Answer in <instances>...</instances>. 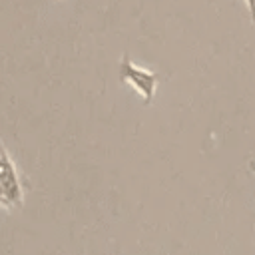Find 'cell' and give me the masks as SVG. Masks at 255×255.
Instances as JSON below:
<instances>
[{
  "label": "cell",
  "instance_id": "1",
  "mask_svg": "<svg viewBox=\"0 0 255 255\" xmlns=\"http://www.w3.org/2000/svg\"><path fill=\"white\" fill-rule=\"evenodd\" d=\"M120 80L126 82V84H131L139 92V96L143 98V102L149 104L153 100L155 88L159 84V74L157 72H151V70L137 68V66L131 64L129 56H124L122 58V64H120Z\"/></svg>",
  "mask_w": 255,
  "mask_h": 255
},
{
  "label": "cell",
  "instance_id": "2",
  "mask_svg": "<svg viewBox=\"0 0 255 255\" xmlns=\"http://www.w3.org/2000/svg\"><path fill=\"white\" fill-rule=\"evenodd\" d=\"M0 185L4 191V197L8 203H22V189H20V181L16 175V167L12 163V159L8 157V153H4L0 157Z\"/></svg>",
  "mask_w": 255,
  "mask_h": 255
},
{
  "label": "cell",
  "instance_id": "3",
  "mask_svg": "<svg viewBox=\"0 0 255 255\" xmlns=\"http://www.w3.org/2000/svg\"><path fill=\"white\" fill-rule=\"evenodd\" d=\"M245 4H247V8H249V16H251V22H253V26H255V0H245Z\"/></svg>",
  "mask_w": 255,
  "mask_h": 255
},
{
  "label": "cell",
  "instance_id": "4",
  "mask_svg": "<svg viewBox=\"0 0 255 255\" xmlns=\"http://www.w3.org/2000/svg\"><path fill=\"white\" fill-rule=\"evenodd\" d=\"M249 169H251V173L255 175V161H253V159H249Z\"/></svg>",
  "mask_w": 255,
  "mask_h": 255
},
{
  "label": "cell",
  "instance_id": "5",
  "mask_svg": "<svg viewBox=\"0 0 255 255\" xmlns=\"http://www.w3.org/2000/svg\"><path fill=\"white\" fill-rule=\"evenodd\" d=\"M0 199H2L4 203H8V201H6V197H4V191H2V185H0ZM8 205H10V203H8Z\"/></svg>",
  "mask_w": 255,
  "mask_h": 255
},
{
  "label": "cell",
  "instance_id": "6",
  "mask_svg": "<svg viewBox=\"0 0 255 255\" xmlns=\"http://www.w3.org/2000/svg\"><path fill=\"white\" fill-rule=\"evenodd\" d=\"M4 153H6V151H4V147H2V143H0V157H2Z\"/></svg>",
  "mask_w": 255,
  "mask_h": 255
},
{
  "label": "cell",
  "instance_id": "7",
  "mask_svg": "<svg viewBox=\"0 0 255 255\" xmlns=\"http://www.w3.org/2000/svg\"><path fill=\"white\" fill-rule=\"evenodd\" d=\"M0 201H2V199H0ZM2 203H4V201H2ZM6 205H8V203H6Z\"/></svg>",
  "mask_w": 255,
  "mask_h": 255
}]
</instances>
